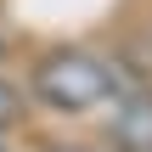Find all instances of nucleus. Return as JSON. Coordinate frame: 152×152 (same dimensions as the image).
I'll return each mask as SVG.
<instances>
[{
  "label": "nucleus",
  "mask_w": 152,
  "mask_h": 152,
  "mask_svg": "<svg viewBox=\"0 0 152 152\" xmlns=\"http://www.w3.org/2000/svg\"><path fill=\"white\" fill-rule=\"evenodd\" d=\"M28 90H34V102H45L51 113H96V107H107L124 85H118V68L102 62L96 51L62 45V51H45V56L34 62Z\"/></svg>",
  "instance_id": "nucleus-1"
},
{
  "label": "nucleus",
  "mask_w": 152,
  "mask_h": 152,
  "mask_svg": "<svg viewBox=\"0 0 152 152\" xmlns=\"http://www.w3.org/2000/svg\"><path fill=\"white\" fill-rule=\"evenodd\" d=\"M107 147L113 152H152V85H124L107 102Z\"/></svg>",
  "instance_id": "nucleus-2"
},
{
  "label": "nucleus",
  "mask_w": 152,
  "mask_h": 152,
  "mask_svg": "<svg viewBox=\"0 0 152 152\" xmlns=\"http://www.w3.org/2000/svg\"><path fill=\"white\" fill-rule=\"evenodd\" d=\"M17 118H23V96H17V85H6V79H0V135H6Z\"/></svg>",
  "instance_id": "nucleus-3"
},
{
  "label": "nucleus",
  "mask_w": 152,
  "mask_h": 152,
  "mask_svg": "<svg viewBox=\"0 0 152 152\" xmlns=\"http://www.w3.org/2000/svg\"><path fill=\"white\" fill-rule=\"evenodd\" d=\"M51 152H113V147H51Z\"/></svg>",
  "instance_id": "nucleus-4"
},
{
  "label": "nucleus",
  "mask_w": 152,
  "mask_h": 152,
  "mask_svg": "<svg viewBox=\"0 0 152 152\" xmlns=\"http://www.w3.org/2000/svg\"><path fill=\"white\" fill-rule=\"evenodd\" d=\"M147 45H152V34H147Z\"/></svg>",
  "instance_id": "nucleus-5"
},
{
  "label": "nucleus",
  "mask_w": 152,
  "mask_h": 152,
  "mask_svg": "<svg viewBox=\"0 0 152 152\" xmlns=\"http://www.w3.org/2000/svg\"><path fill=\"white\" fill-rule=\"evenodd\" d=\"M0 152H6V147H0Z\"/></svg>",
  "instance_id": "nucleus-6"
}]
</instances>
